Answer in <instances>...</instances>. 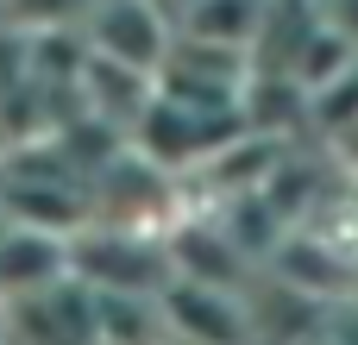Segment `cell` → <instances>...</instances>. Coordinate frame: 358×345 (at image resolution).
Wrapping results in <instances>:
<instances>
[{
  "label": "cell",
  "instance_id": "cell-1",
  "mask_svg": "<svg viewBox=\"0 0 358 345\" xmlns=\"http://www.w3.org/2000/svg\"><path fill=\"white\" fill-rule=\"evenodd\" d=\"M69 270L94 289H151V295H164L176 283L170 239L151 233V226H120V220H101V226L76 233L69 239Z\"/></svg>",
  "mask_w": 358,
  "mask_h": 345
},
{
  "label": "cell",
  "instance_id": "cell-2",
  "mask_svg": "<svg viewBox=\"0 0 358 345\" xmlns=\"http://www.w3.org/2000/svg\"><path fill=\"white\" fill-rule=\"evenodd\" d=\"M170 38H176V25H170L151 0H94V6H88V50L120 57V63H132V69H151V75H157Z\"/></svg>",
  "mask_w": 358,
  "mask_h": 345
},
{
  "label": "cell",
  "instance_id": "cell-3",
  "mask_svg": "<svg viewBox=\"0 0 358 345\" xmlns=\"http://www.w3.org/2000/svg\"><path fill=\"white\" fill-rule=\"evenodd\" d=\"M164 314H170V339H252V308L245 289L227 283H201V277H176L164 289Z\"/></svg>",
  "mask_w": 358,
  "mask_h": 345
},
{
  "label": "cell",
  "instance_id": "cell-4",
  "mask_svg": "<svg viewBox=\"0 0 358 345\" xmlns=\"http://www.w3.org/2000/svg\"><path fill=\"white\" fill-rule=\"evenodd\" d=\"M69 277V233L13 220L0 233V295H31Z\"/></svg>",
  "mask_w": 358,
  "mask_h": 345
},
{
  "label": "cell",
  "instance_id": "cell-5",
  "mask_svg": "<svg viewBox=\"0 0 358 345\" xmlns=\"http://www.w3.org/2000/svg\"><path fill=\"white\" fill-rule=\"evenodd\" d=\"M264 13H271V0H195L176 31H195V38H214V44H233V50H252Z\"/></svg>",
  "mask_w": 358,
  "mask_h": 345
},
{
  "label": "cell",
  "instance_id": "cell-6",
  "mask_svg": "<svg viewBox=\"0 0 358 345\" xmlns=\"http://www.w3.org/2000/svg\"><path fill=\"white\" fill-rule=\"evenodd\" d=\"M308 107H315V126H321V132H334V138L352 132V126H358V57L308 94Z\"/></svg>",
  "mask_w": 358,
  "mask_h": 345
},
{
  "label": "cell",
  "instance_id": "cell-7",
  "mask_svg": "<svg viewBox=\"0 0 358 345\" xmlns=\"http://www.w3.org/2000/svg\"><path fill=\"white\" fill-rule=\"evenodd\" d=\"M321 19H327V25L358 50V0H321Z\"/></svg>",
  "mask_w": 358,
  "mask_h": 345
},
{
  "label": "cell",
  "instance_id": "cell-8",
  "mask_svg": "<svg viewBox=\"0 0 358 345\" xmlns=\"http://www.w3.org/2000/svg\"><path fill=\"white\" fill-rule=\"evenodd\" d=\"M151 6H157V13H164V19H170V25H182V19H189V6H195V0H151Z\"/></svg>",
  "mask_w": 358,
  "mask_h": 345
}]
</instances>
